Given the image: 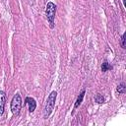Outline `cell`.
<instances>
[{"label": "cell", "mask_w": 126, "mask_h": 126, "mask_svg": "<svg viewBox=\"0 0 126 126\" xmlns=\"http://www.w3.org/2000/svg\"><path fill=\"white\" fill-rule=\"evenodd\" d=\"M56 96H57V93H56L55 91L52 92V93L49 94V96H48V98H47V100H46V103H45L44 111H43V116H44V118H47V117L50 115V113L52 112V110H53V108H54V105H55Z\"/></svg>", "instance_id": "1"}, {"label": "cell", "mask_w": 126, "mask_h": 126, "mask_svg": "<svg viewBox=\"0 0 126 126\" xmlns=\"http://www.w3.org/2000/svg\"><path fill=\"white\" fill-rule=\"evenodd\" d=\"M55 12H56V6L52 2H48L45 9V14L47 17V20L50 24V28H54V18H55Z\"/></svg>", "instance_id": "2"}, {"label": "cell", "mask_w": 126, "mask_h": 126, "mask_svg": "<svg viewBox=\"0 0 126 126\" xmlns=\"http://www.w3.org/2000/svg\"><path fill=\"white\" fill-rule=\"evenodd\" d=\"M22 107V98L19 94H15L11 101V111L14 115H18Z\"/></svg>", "instance_id": "3"}, {"label": "cell", "mask_w": 126, "mask_h": 126, "mask_svg": "<svg viewBox=\"0 0 126 126\" xmlns=\"http://www.w3.org/2000/svg\"><path fill=\"white\" fill-rule=\"evenodd\" d=\"M25 103L29 105V110L31 112H32L35 107H36V103H35V100L32 98V97H27L26 100H25Z\"/></svg>", "instance_id": "4"}, {"label": "cell", "mask_w": 126, "mask_h": 126, "mask_svg": "<svg viewBox=\"0 0 126 126\" xmlns=\"http://www.w3.org/2000/svg\"><path fill=\"white\" fill-rule=\"evenodd\" d=\"M5 101H6V94L4 92L0 91V116L4 112V107H5Z\"/></svg>", "instance_id": "5"}, {"label": "cell", "mask_w": 126, "mask_h": 126, "mask_svg": "<svg viewBox=\"0 0 126 126\" xmlns=\"http://www.w3.org/2000/svg\"><path fill=\"white\" fill-rule=\"evenodd\" d=\"M84 94H85V90H83V91L81 92V94H79V96H78V98H77V101H76V103H75V108H77V107L81 104V102H82V100H83V97H84Z\"/></svg>", "instance_id": "6"}, {"label": "cell", "mask_w": 126, "mask_h": 126, "mask_svg": "<svg viewBox=\"0 0 126 126\" xmlns=\"http://www.w3.org/2000/svg\"><path fill=\"white\" fill-rule=\"evenodd\" d=\"M94 100H95V102H97V103H102V102L104 101V98H103V96H102L100 94H97L94 96Z\"/></svg>", "instance_id": "7"}, {"label": "cell", "mask_w": 126, "mask_h": 126, "mask_svg": "<svg viewBox=\"0 0 126 126\" xmlns=\"http://www.w3.org/2000/svg\"><path fill=\"white\" fill-rule=\"evenodd\" d=\"M117 92L119 93V94H124L125 93V85L122 83V84H120L118 87H117Z\"/></svg>", "instance_id": "8"}, {"label": "cell", "mask_w": 126, "mask_h": 126, "mask_svg": "<svg viewBox=\"0 0 126 126\" xmlns=\"http://www.w3.org/2000/svg\"><path fill=\"white\" fill-rule=\"evenodd\" d=\"M109 68H111V67L108 65V63H107V62H103V63H102V65H101V71H102V72L107 71Z\"/></svg>", "instance_id": "9"}, {"label": "cell", "mask_w": 126, "mask_h": 126, "mask_svg": "<svg viewBox=\"0 0 126 126\" xmlns=\"http://www.w3.org/2000/svg\"><path fill=\"white\" fill-rule=\"evenodd\" d=\"M121 39H122V42H121V46H122V48H125V33L122 35Z\"/></svg>", "instance_id": "10"}]
</instances>
